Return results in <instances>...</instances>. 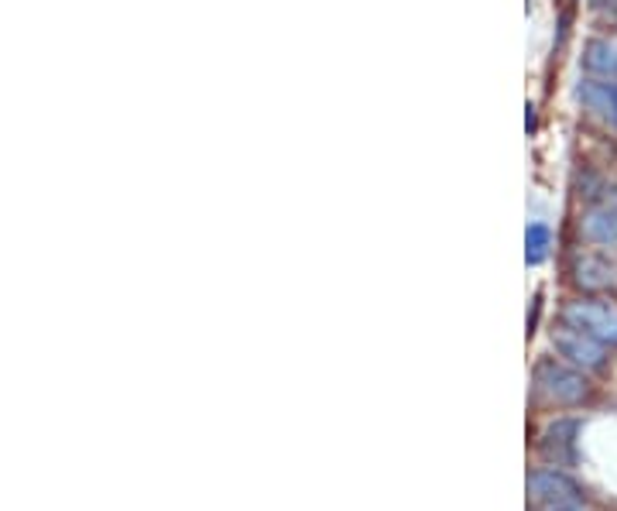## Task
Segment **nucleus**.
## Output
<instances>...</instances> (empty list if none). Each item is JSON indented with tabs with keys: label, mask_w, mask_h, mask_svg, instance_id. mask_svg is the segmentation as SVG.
Masks as SVG:
<instances>
[{
	"label": "nucleus",
	"mask_w": 617,
	"mask_h": 511,
	"mask_svg": "<svg viewBox=\"0 0 617 511\" xmlns=\"http://www.w3.org/2000/svg\"><path fill=\"white\" fill-rule=\"evenodd\" d=\"M559 323L594 337L604 347H617V302L610 299H573L563 305Z\"/></svg>",
	"instance_id": "3"
},
{
	"label": "nucleus",
	"mask_w": 617,
	"mask_h": 511,
	"mask_svg": "<svg viewBox=\"0 0 617 511\" xmlns=\"http://www.w3.org/2000/svg\"><path fill=\"white\" fill-rule=\"evenodd\" d=\"M576 432H580V422L576 419H556L546 425L543 432V457L556 467H573L576 463Z\"/></svg>",
	"instance_id": "7"
},
{
	"label": "nucleus",
	"mask_w": 617,
	"mask_h": 511,
	"mask_svg": "<svg viewBox=\"0 0 617 511\" xmlns=\"http://www.w3.org/2000/svg\"><path fill=\"white\" fill-rule=\"evenodd\" d=\"M576 103H580L590 117L604 121L607 128H617V80H597V76H584L573 90Z\"/></svg>",
	"instance_id": "6"
},
{
	"label": "nucleus",
	"mask_w": 617,
	"mask_h": 511,
	"mask_svg": "<svg viewBox=\"0 0 617 511\" xmlns=\"http://www.w3.org/2000/svg\"><path fill=\"white\" fill-rule=\"evenodd\" d=\"M594 14H597L604 24L617 28V0H594Z\"/></svg>",
	"instance_id": "11"
},
{
	"label": "nucleus",
	"mask_w": 617,
	"mask_h": 511,
	"mask_svg": "<svg viewBox=\"0 0 617 511\" xmlns=\"http://www.w3.org/2000/svg\"><path fill=\"white\" fill-rule=\"evenodd\" d=\"M553 251V230L549 223L543 220H531L528 230H525V261L535 268V264H543Z\"/></svg>",
	"instance_id": "10"
},
{
	"label": "nucleus",
	"mask_w": 617,
	"mask_h": 511,
	"mask_svg": "<svg viewBox=\"0 0 617 511\" xmlns=\"http://www.w3.org/2000/svg\"><path fill=\"white\" fill-rule=\"evenodd\" d=\"M569 279L584 292H614L617 289V261L594 251H576L569 258Z\"/></svg>",
	"instance_id": "4"
},
{
	"label": "nucleus",
	"mask_w": 617,
	"mask_h": 511,
	"mask_svg": "<svg viewBox=\"0 0 617 511\" xmlns=\"http://www.w3.org/2000/svg\"><path fill=\"white\" fill-rule=\"evenodd\" d=\"M525 128H528V131H535V107H531V103L525 107Z\"/></svg>",
	"instance_id": "12"
},
{
	"label": "nucleus",
	"mask_w": 617,
	"mask_h": 511,
	"mask_svg": "<svg viewBox=\"0 0 617 511\" xmlns=\"http://www.w3.org/2000/svg\"><path fill=\"white\" fill-rule=\"evenodd\" d=\"M580 233H584L590 244L614 248L617 244V203L587 207L584 217H580Z\"/></svg>",
	"instance_id": "8"
},
{
	"label": "nucleus",
	"mask_w": 617,
	"mask_h": 511,
	"mask_svg": "<svg viewBox=\"0 0 617 511\" xmlns=\"http://www.w3.org/2000/svg\"><path fill=\"white\" fill-rule=\"evenodd\" d=\"M580 66L597 80H617V38H590L584 46Z\"/></svg>",
	"instance_id": "9"
},
{
	"label": "nucleus",
	"mask_w": 617,
	"mask_h": 511,
	"mask_svg": "<svg viewBox=\"0 0 617 511\" xmlns=\"http://www.w3.org/2000/svg\"><path fill=\"white\" fill-rule=\"evenodd\" d=\"M528 511H587V498L563 470L539 467L528 474Z\"/></svg>",
	"instance_id": "1"
},
{
	"label": "nucleus",
	"mask_w": 617,
	"mask_h": 511,
	"mask_svg": "<svg viewBox=\"0 0 617 511\" xmlns=\"http://www.w3.org/2000/svg\"><path fill=\"white\" fill-rule=\"evenodd\" d=\"M531 381H535V395H543L546 402H556V405H580L590 395L584 371L573 364H559L556 358L535 364Z\"/></svg>",
	"instance_id": "2"
},
{
	"label": "nucleus",
	"mask_w": 617,
	"mask_h": 511,
	"mask_svg": "<svg viewBox=\"0 0 617 511\" xmlns=\"http://www.w3.org/2000/svg\"><path fill=\"white\" fill-rule=\"evenodd\" d=\"M553 343H556V350L563 353V358L580 371H600L607 364V347L597 343L594 337L580 333V330L566 327V323H559L553 330Z\"/></svg>",
	"instance_id": "5"
}]
</instances>
